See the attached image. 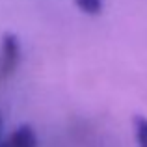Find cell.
<instances>
[{"label":"cell","mask_w":147,"mask_h":147,"mask_svg":"<svg viewBox=\"0 0 147 147\" xmlns=\"http://www.w3.org/2000/svg\"><path fill=\"white\" fill-rule=\"evenodd\" d=\"M21 61V41L15 34H4L0 41V82L9 78Z\"/></svg>","instance_id":"cell-1"},{"label":"cell","mask_w":147,"mask_h":147,"mask_svg":"<svg viewBox=\"0 0 147 147\" xmlns=\"http://www.w3.org/2000/svg\"><path fill=\"white\" fill-rule=\"evenodd\" d=\"M7 147H37V136L30 125H21L6 140Z\"/></svg>","instance_id":"cell-2"},{"label":"cell","mask_w":147,"mask_h":147,"mask_svg":"<svg viewBox=\"0 0 147 147\" xmlns=\"http://www.w3.org/2000/svg\"><path fill=\"white\" fill-rule=\"evenodd\" d=\"M132 125H134V136H136L138 147H147V117L136 115Z\"/></svg>","instance_id":"cell-3"},{"label":"cell","mask_w":147,"mask_h":147,"mask_svg":"<svg viewBox=\"0 0 147 147\" xmlns=\"http://www.w3.org/2000/svg\"><path fill=\"white\" fill-rule=\"evenodd\" d=\"M76 7L86 15H100L104 9L102 0H75Z\"/></svg>","instance_id":"cell-4"},{"label":"cell","mask_w":147,"mask_h":147,"mask_svg":"<svg viewBox=\"0 0 147 147\" xmlns=\"http://www.w3.org/2000/svg\"><path fill=\"white\" fill-rule=\"evenodd\" d=\"M2 125H4V123H2V115H0V130H2Z\"/></svg>","instance_id":"cell-5"},{"label":"cell","mask_w":147,"mask_h":147,"mask_svg":"<svg viewBox=\"0 0 147 147\" xmlns=\"http://www.w3.org/2000/svg\"><path fill=\"white\" fill-rule=\"evenodd\" d=\"M0 147H7V144H6V142H2V144H0Z\"/></svg>","instance_id":"cell-6"}]
</instances>
